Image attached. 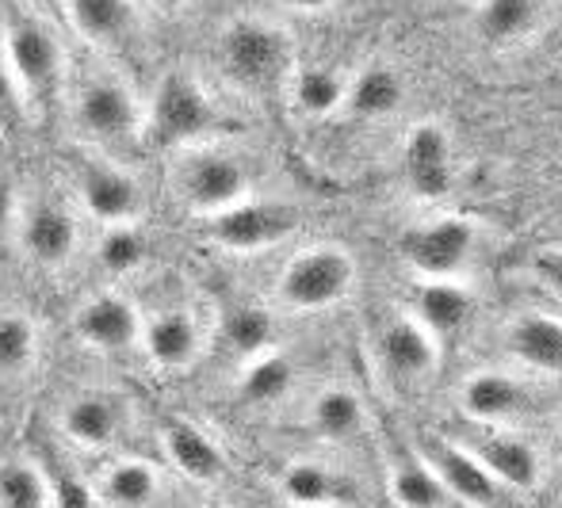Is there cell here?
<instances>
[{
	"instance_id": "obj_35",
	"label": "cell",
	"mask_w": 562,
	"mask_h": 508,
	"mask_svg": "<svg viewBox=\"0 0 562 508\" xmlns=\"http://www.w3.org/2000/svg\"><path fill=\"white\" fill-rule=\"evenodd\" d=\"M46 474V486H50V505L54 508H97V494L92 486H85L81 474H74L66 463L50 466Z\"/></svg>"
},
{
	"instance_id": "obj_2",
	"label": "cell",
	"mask_w": 562,
	"mask_h": 508,
	"mask_svg": "<svg viewBox=\"0 0 562 508\" xmlns=\"http://www.w3.org/2000/svg\"><path fill=\"white\" fill-rule=\"evenodd\" d=\"M4 61L15 77L20 100L50 103L61 89V46L43 20L31 12H15L4 27Z\"/></svg>"
},
{
	"instance_id": "obj_14",
	"label": "cell",
	"mask_w": 562,
	"mask_h": 508,
	"mask_svg": "<svg viewBox=\"0 0 562 508\" xmlns=\"http://www.w3.org/2000/svg\"><path fill=\"white\" fill-rule=\"evenodd\" d=\"M379 352L391 375L422 379L440 363V340L417 317H394L379 337Z\"/></svg>"
},
{
	"instance_id": "obj_9",
	"label": "cell",
	"mask_w": 562,
	"mask_h": 508,
	"mask_svg": "<svg viewBox=\"0 0 562 508\" xmlns=\"http://www.w3.org/2000/svg\"><path fill=\"white\" fill-rule=\"evenodd\" d=\"M402 177L417 200H445L451 188V138L440 123H417L402 146Z\"/></svg>"
},
{
	"instance_id": "obj_12",
	"label": "cell",
	"mask_w": 562,
	"mask_h": 508,
	"mask_svg": "<svg viewBox=\"0 0 562 508\" xmlns=\"http://www.w3.org/2000/svg\"><path fill=\"white\" fill-rule=\"evenodd\" d=\"M142 317L123 295H97L77 309V337L97 352H126L142 340Z\"/></svg>"
},
{
	"instance_id": "obj_26",
	"label": "cell",
	"mask_w": 562,
	"mask_h": 508,
	"mask_svg": "<svg viewBox=\"0 0 562 508\" xmlns=\"http://www.w3.org/2000/svg\"><path fill=\"white\" fill-rule=\"evenodd\" d=\"M391 497L402 508H448L451 497L425 459H398L391 471Z\"/></svg>"
},
{
	"instance_id": "obj_5",
	"label": "cell",
	"mask_w": 562,
	"mask_h": 508,
	"mask_svg": "<svg viewBox=\"0 0 562 508\" xmlns=\"http://www.w3.org/2000/svg\"><path fill=\"white\" fill-rule=\"evenodd\" d=\"M422 459L429 463V471L440 478V486L448 489V497L463 508H520L513 501V494L471 455L467 448L432 436L422 443Z\"/></svg>"
},
{
	"instance_id": "obj_6",
	"label": "cell",
	"mask_w": 562,
	"mask_h": 508,
	"mask_svg": "<svg viewBox=\"0 0 562 508\" xmlns=\"http://www.w3.org/2000/svg\"><path fill=\"white\" fill-rule=\"evenodd\" d=\"M398 252L422 280H456L474 252V226L456 214L422 222L402 234Z\"/></svg>"
},
{
	"instance_id": "obj_8",
	"label": "cell",
	"mask_w": 562,
	"mask_h": 508,
	"mask_svg": "<svg viewBox=\"0 0 562 508\" xmlns=\"http://www.w3.org/2000/svg\"><path fill=\"white\" fill-rule=\"evenodd\" d=\"M295 226H299L295 211L283 203H241L226 214L203 218L207 241L223 245V249H234V252L272 249V245L288 241V237L295 234Z\"/></svg>"
},
{
	"instance_id": "obj_21",
	"label": "cell",
	"mask_w": 562,
	"mask_h": 508,
	"mask_svg": "<svg viewBox=\"0 0 562 508\" xmlns=\"http://www.w3.org/2000/svg\"><path fill=\"white\" fill-rule=\"evenodd\" d=\"M509 352L525 368L562 375V321L548 314H525L509 325Z\"/></svg>"
},
{
	"instance_id": "obj_22",
	"label": "cell",
	"mask_w": 562,
	"mask_h": 508,
	"mask_svg": "<svg viewBox=\"0 0 562 508\" xmlns=\"http://www.w3.org/2000/svg\"><path fill=\"white\" fill-rule=\"evenodd\" d=\"M402 100H406V84H402V77L394 74L386 61H371V66L360 69L356 81L348 84L345 108L352 111L356 118L375 123V118L394 115V111L402 108Z\"/></svg>"
},
{
	"instance_id": "obj_10",
	"label": "cell",
	"mask_w": 562,
	"mask_h": 508,
	"mask_svg": "<svg viewBox=\"0 0 562 508\" xmlns=\"http://www.w3.org/2000/svg\"><path fill=\"white\" fill-rule=\"evenodd\" d=\"M77 123L92 138L119 142L138 131L142 111L123 81H115V77H92V81L81 84V97H77Z\"/></svg>"
},
{
	"instance_id": "obj_16",
	"label": "cell",
	"mask_w": 562,
	"mask_h": 508,
	"mask_svg": "<svg viewBox=\"0 0 562 508\" xmlns=\"http://www.w3.org/2000/svg\"><path fill=\"white\" fill-rule=\"evenodd\" d=\"M414 309L417 321L432 332L437 340H451L467 329V321L474 317V298L467 287H459L456 280H422L414 291Z\"/></svg>"
},
{
	"instance_id": "obj_33",
	"label": "cell",
	"mask_w": 562,
	"mask_h": 508,
	"mask_svg": "<svg viewBox=\"0 0 562 508\" xmlns=\"http://www.w3.org/2000/svg\"><path fill=\"white\" fill-rule=\"evenodd\" d=\"M38 332L31 317L4 314L0 317V375H20L31 360H35Z\"/></svg>"
},
{
	"instance_id": "obj_20",
	"label": "cell",
	"mask_w": 562,
	"mask_h": 508,
	"mask_svg": "<svg viewBox=\"0 0 562 508\" xmlns=\"http://www.w3.org/2000/svg\"><path fill=\"white\" fill-rule=\"evenodd\" d=\"M142 345H146L149 360L165 371H180L195 360L200 352V325H195L192 314L184 309H169V314L154 317L142 332Z\"/></svg>"
},
{
	"instance_id": "obj_19",
	"label": "cell",
	"mask_w": 562,
	"mask_h": 508,
	"mask_svg": "<svg viewBox=\"0 0 562 508\" xmlns=\"http://www.w3.org/2000/svg\"><path fill=\"white\" fill-rule=\"evenodd\" d=\"M459 409L479 425H505L525 409V391L502 371H479L459 391Z\"/></svg>"
},
{
	"instance_id": "obj_38",
	"label": "cell",
	"mask_w": 562,
	"mask_h": 508,
	"mask_svg": "<svg viewBox=\"0 0 562 508\" xmlns=\"http://www.w3.org/2000/svg\"><path fill=\"white\" fill-rule=\"evenodd\" d=\"M15 214V188L8 177H0V234L8 229V222H12Z\"/></svg>"
},
{
	"instance_id": "obj_15",
	"label": "cell",
	"mask_w": 562,
	"mask_h": 508,
	"mask_svg": "<svg viewBox=\"0 0 562 508\" xmlns=\"http://www.w3.org/2000/svg\"><path fill=\"white\" fill-rule=\"evenodd\" d=\"M61 15L97 50H119L138 27V8L126 0H74L61 4Z\"/></svg>"
},
{
	"instance_id": "obj_36",
	"label": "cell",
	"mask_w": 562,
	"mask_h": 508,
	"mask_svg": "<svg viewBox=\"0 0 562 508\" xmlns=\"http://www.w3.org/2000/svg\"><path fill=\"white\" fill-rule=\"evenodd\" d=\"M532 275L551 291L555 298H562V249H540L532 257Z\"/></svg>"
},
{
	"instance_id": "obj_34",
	"label": "cell",
	"mask_w": 562,
	"mask_h": 508,
	"mask_svg": "<svg viewBox=\"0 0 562 508\" xmlns=\"http://www.w3.org/2000/svg\"><path fill=\"white\" fill-rule=\"evenodd\" d=\"M97 257H100V264L115 275L134 272V268H142V260H146V237H142L134 226H115L104 234Z\"/></svg>"
},
{
	"instance_id": "obj_18",
	"label": "cell",
	"mask_w": 562,
	"mask_h": 508,
	"mask_svg": "<svg viewBox=\"0 0 562 508\" xmlns=\"http://www.w3.org/2000/svg\"><path fill=\"white\" fill-rule=\"evenodd\" d=\"M165 455L177 466L184 478L192 482H215L226 471V455L215 440H211L203 428H195L192 420H169L161 432Z\"/></svg>"
},
{
	"instance_id": "obj_31",
	"label": "cell",
	"mask_w": 562,
	"mask_h": 508,
	"mask_svg": "<svg viewBox=\"0 0 562 508\" xmlns=\"http://www.w3.org/2000/svg\"><path fill=\"white\" fill-rule=\"evenodd\" d=\"M291 92H295L299 111H306L311 118L334 115V111L345 108V100H348V84L326 66L299 69L295 81H291Z\"/></svg>"
},
{
	"instance_id": "obj_3",
	"label": "cell",
	"mask_w": 562,
	"mask_h": 508,
	"mask_svg": "<svg viewBox=\"0 0 562 508\" xmlns=\"http://www.w3.org/2000/svg\"><path fill=\"white\" fill-rule=\"evenodd\" d=\"M356 287V260L337 245H318V249H303L299 257L288 260L280 275V303L291 309H329L345 303Z\"/></svg>"
},
{
	"instance_id": "obj_30",
	"label": "cell",
	"mask_w": 562,
	"mask_h": 508,
	"mask_svg": "<svg viewBox=\"0 0 562 508\" xmlns=\"http://www.w3.org/2000/svg\"><path fill=\"white\" fill-rule=\"evenodd\" d=\"M295 386V363L283 355H260L241 375V402L249 406H276Z\"/></svg>"
},
{
	"instance_id": "obj_17",
	"label": "cell",
	"mask_w": 562,
	"mask_h": 508,
	"mask_svg": "<svg viewBox=\"0 0 562 508\" xmlns=\"http://www.w3.org/2000/svg\"><path fill=\"white\" fill-rule=\"evenodd\" d=\"M23 245L43 268H61L77 249V222L61 203H35L23 222Z\"/></svg>"
},
{
	"instance_id": "obj_32",
	"label": "cell",
	"mask_w": 562,
	"mask_h": 508,
	"mask_svg": "<svg viewBox=\"0 0 562 508\" xmlns=\"http://www.w3.org/2000/svg\"><path fill=\"white\" fill-rule=\"evenodd\" d=\"M0 508H54L46 474L31 463L0 466Z\"/></svg>"
},
{
	"instance_id": "obj_4",
	"label": "cell",
	"mask_w": 562,
	"mask_h": 508,
	"mask_svg": "<svg viewBox=\"0 0 562 508\" xmlns=\"http://www.w3.org/2000/svg\"><path fill=\"white\" fill-rule=\"evenodd\" d=\"M215 126V108H211L207 92L184 74H169L154 92L146 115V134L154 146H184V142L200 138Z\"/></svg>"
},
{
	"instance_id": "obj_39",
	"label": "cell",
	"mask_w": 562,
	"mask_h": 508,
	"mask_svg": "<svg viewBox=\"0 0 562 508\" xmlns=\"http://www.w3.org/2000/svg\"><path fill=\"white\" fill-rule=\"evenodd\" d=\"M211 508H226V505H211Z\"/></svg>"
},
{
	"instance_id": "obj_23",
	"label": "cell",
	"mask_w": 562,
	"mask_h": 508,
	"mask_svg": "<svg viewBox=\"0 0 562 508\" xmlns=\"http://www.w3.org/2000/svg\"><path fill=\"white\" fill-rule=\"evenodd\" d=\"M543 23V8L528 0H490L479 4V35L490 46H517L532 38Z\"/></svg>"
},
{
	"instance_id": "obj_11",
	"label": "cell",
	"mask_w": 562,
	"mask_h": 508,
	"mask_svg": "<svg viewBox=\"0 0 562 508\" xmlns=\"http://www.w3.org/2000/svg\"><path fill=\"white\" fill-rule=\"evenodd\" d=\"M77 184H81V203L92 218L108 222V226H131V218H138L142 211V188L134 184L131 172H123L112 161H92L81 165L77 172Z\"/></svg>"
},
{
	"instance_id": "obj_29",
	"label": "cell",
	"mask_w": 562,
	"mask_h": 508,
	"mask_svg": "<svg viewBox=\"0 0 562 508\" xmlns=\"http://www.w3.org/2000/svg\"><path fill=\"white\" fill-rule=\"evenodd\" d=\"M363 406L352 391H326L311 409V428L322 440H356L363 432Z\"/></svg>"
},
{
	"instance_id": "obj_27",
	"label": "cell",
	"mask_w": 562,
	"mask_h": 508,
	"mask_svg": "<svg viewBox=\"0 0 562 508\" xmlns=\"http://www.w3.org/2000/svg\"><path fill=\"white\" fill-rule=\"evenodd\" d=\"M280 494L291 508H334L340 482L318 463H291L280 474Z\"/></svg>"
},
{
	"instance_id": "obj_24",
	"label": "cell",
	"mask_w": 562,
	"mask_h": 508,
	"mask_svg": "<svg viewBox=\"0 0 562 508\" xmlns=\"http://www.w3.org/2000/svg\"><path fill=\"white\" fill-rule=\"evenodd\" d=\"M161 489V478L142 459H119L100 474V497L112 508H146Z\"/></svg>"
},
{
	"instance_id": "obj_7",
	"label": "cell",
	"mask_w": 562,
	"mask_h": 508,
	"mask_svg": "<svg viewBox=\"0 0 562 508\" xmlns=\"http://www.w3.org/2000/svg\"><path fill=\"white\" fill-rule=\"evenodd\" d=\"M177 188L184 203L203 218H215L245 203L249 172L234 154H192L177 172Z\"/></svg>"
},
{
	"instance_id": "obj_37",
	"label": "cell",
	"mask_w": 562,
	"mask_h": 508,
	"mask_svg": "<svg viewBox=\"0 0 562 508\" xmlns=\"http://www.w3.org/2000/svg\"><path fill=\"white\" fill-rule=\"evenodd\" d=\"M15 103H23V100H20V89H15L12 69H8V61H4V50H0V115H8Z\"/></svg>"
},
{
	"instance_id": "obj_13",
	"label": "cell",
	"mask_w": 562,
	"mask_h": 508,
	"mask_svg": "<svg viewBox=\"0 0 562 508\" xmlns=\"http://www.w3.org/2000/svg\"><path fill=\"white\" fill-rule=\"evenodd\" d=\"M509 494H528L540 486V451L532 443L517 440V436L490 432L482 440H474V448H467Z\"/></svg>"
},
{
	"instance_id": "obj_25",
	"label": "cell",
	"mask_w": 562,
	"mask_h": 508,
	"mask_svg": "<svg viewBox=\"0 0 562 508\" xmlns=\"http://www.w3.org/2000/svg\"><path fill=\"white\" fill-rule=\"evenodd\" d=\"M61 425H66V436L77 443V448L97 451V448H108V443L115 440L119 413H115L112 402L100 398V394H85V398L69 402Z\"/></svg>"
},
{
	"instance_id": "obj_1",
	"label": "cell",
	"mask_w": 562,
	"mask_h": 508,
	"mask_svg": "<svg viewBox=\"0 0 562 508\" xmlns=\"http://www.w3.org/2000/svg\"><path fill=\"white\" fill-rule=\"evenodd\" d=\"M223 69L226 77L249 97H268L291 74V38L280 23L237 20L223 35Z\"/></svg>"
},
{
	"instance_id": "obj_28",
	"label": "cell",
	"mask_w": 562,
	"mask_h": 508,
	"mask_svg": "<svg viewBox=\"0 0 562 508\" xmlns=\"http://www.w3.org/2000/svg\"><path fill=\"white\" fill-rule=\"evenodd\" d=\"M272 314L265 306H234L223 321V337L229 345V352L241 355V360H260L268 355V345H272Z\"/></svg>"
}]
</instances>
